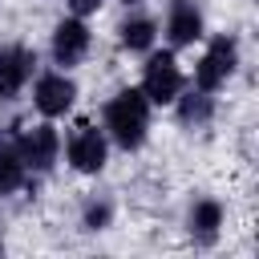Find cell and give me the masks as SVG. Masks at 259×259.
Returning a JSON list of instances; mask_svg holds the SVG:
<instances>
[{"label":"cell","instance_id":"1","mask_svg":"<svg viewBox=\"0 0 259 259\" xmlns=\"http://www.w3.org/2000/svg\"><path fill=\"white\" fill-rule=\"evenodd\" d=\"M150 130V101L142 89H117L105 101V138H113L121 150H138Z\"/></svg>","mask_w":259,"mask_h":259},{"label":"cell","instance_id":"2","mask_svg":"<svg viewBox=\"0 0 259 259\" xmlns=\"http://www.w3.org/2000/svg\"><path fill=\"white\" fill-rule=\"evenodd\" d=\"M65 158L77 174H101L105 170V158H109V138L105 130H97L93 121H77L69 130V142H65Z\"/></svg>","mask_w":259,"mask_h":259},{"label":"cell","instance_id":"3","mask_svg":"<svg viewBox=\"0 0 259 259\" xmlns=\"http://www.w3.org/2000/svg\"><path fill=\"white\" fill-rule=\"evenodd\" d=\"M182 85H186V77H182L174 53H150V57H146V65H142V85H138V89L146 93L150 105H170V101L182 93Z\"/></svg>","mask_w":259,"mask_h":259},{"label":"cell","instance_id":"4","mask_svg":"<svg viewBox=\"0 0 259 259\" xmlns=\"http://www.w3.org/2000/svg\"><path fill=\"white\" fill-rule=\"evenodd\" d=\"M235 65H239V45H235V36H214V40L206 45V53L198 57V65H194V89H202V93L223 89V85L231 81Z\"/></svg>","mask_w":259,"mask_h":259},{"label":"cell","instance_id":"5","mask_svg":"<svg viewBox=\"0 0 259 259\" xmlns=\"http://www.w3.org/2000/svg\"><path fill=\"white\" fill-rule=\"evenodd\" d=\"M12 142H16V150H20V158H24V166L32 174H49L53 162H57V154H61V134L53 125H28Z\"/></svg>","mask_w":259,"mask_h":259},{"label":"cell","instance_id":"6","mask_svg":"<svg viewBox=\"0 0 259 259\" xmlns=\"http://www.w3.org/2000/svg\"><path fill=\"white\" fill-rule=\"evenodd\" d=\"M89 24L81 20V16H65L57 28H53V61L61 65V69H73V65H81L85 61V53H89Z\"/></svg>","mask_w":259,"mask_h":259},{"label":"cell","instance_id":"7","mask_svg":"<svg viewBox=\"0 0 259 259\" xmlns=\"http://www.w3.org/2000/svg\"><path fill=\"white\" fill-rule=\"evenodd\" d=\"M73 97H77V85L65 77V69L57 73H40L36 85H32V105L45 113V117H61L73 109Z\"/></svg>","mask_w":259,"mask_h":259},{"label":"cell","instance_id":"8","mask_svg":"<svg viewBox=\"0 0 259 259\" xmlns=\"http://www.w3.org/2000/svg\"><path fill=\"white\" fill-rule=\"evenodd\" d=\"M32 69H36V53H32V49H24V45H4V49H0V101H12V97L28 85Z\"/></svg>","mask_w":259,"mask_h":259},{"label":"cell","instance_id":"9","mask_svg":"<svg viewBox=\"0 0 259 259\" xmlns=\"http://www.w3.org/2000/svg\"><path fill=\"white\" fill-rule=\"evenodd\" d=\"M202 36V12L194 0H174L170 12H166V40L174 49H186Z\"/></svg>","mask_w":259,"mask_h":259},{"label":"cell","instance_id":"10","mask_svg":"<svg viewBox=\"0 0 259 259\" xmlns=\"http://www.w3.org/2000/svg\"><path fill=\"white\" fill-rule=\"evenodd\" d=\"M170 105H174V113H178V121H182L186 130H202V125L210 121V113H214V97H210V93H202V89L178 93Z\"/></svg>","mask_w":259,"mask_h":259},{"label":"cell","instance_id":"11","mask_svg":"<svg viewBox=\"0 0 259 259\" xmlns=\"http://www.w3.org/2000/svg\"><path fill=\"white\" fill-rule=\"evenodd\" d=\"M117 40H121V49H130V53H150L154 40H158V24H154L150 16H125V20L117 24Z\"/></svg>","mask_w":259,"mask_h":259},{"label":"cell","instance_id":"12","mask_svg":"<svg viewBox=\"0 0 259 259\" xmlns=\"http://www.w3.org/2000/svg\"><path fill=\"white\" fill-rule=\"evenodd\" d=\"M219 227H223V206H219L214 198H202V202L190 206V235H194L198 243H214Z\"/></svg>","mask_w":259,"mask_h":259},{"label":"cell","instance_id":"13","mask_svg":"<svg viewBox=\"0 0 259 259\" xmlns=\"http://www.w3.org/2000/svg\"><path fill=\"white\" fill-rule=\"evenodd\" d=\"M24 182H28V166L16 150V142H4L0 146V194H16Z\"/></svg>","mask_w":259,"mask_h":259},{"label":"cell","instance_id":"14","mask_svg":"<svg viewBox=\"0 0 259 259\" xmlns=\"http://www.w3.org/2000/svg\"><path fill=\"white\" fill-rule=\"evenodd\" d=\"M105 223H109V202H101V206L89 202V206H85V227H89V231H101Z\"/></svg>","mask_w":259,"mask_h":259},{"label":"cell","instance_id":"15","mask_svg":"<svg viewBox=\"0 0 259 259\" xmlns=\"http://www.w3.org/2000/svg\"><path fill=\"white\" fill-rule=\"evenodd\" d=\"M105 0H69V8H73V16H89V12H97Z\"/></svg>","mask_w":259,"mask_h":259},{"label":"cell","instance_id":"16","mask_svg":"<svg viewBox=\"0 0 259 259\" xmlns=\"http://www.w3.org/2000/svg\"><path fill=\"white\" fill-rule=\"evenodd\" d=\"M125 4H138V0H125Z\"/></svg>","mask_w":259,"mask_h":259}]
</instances>
